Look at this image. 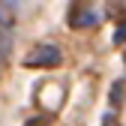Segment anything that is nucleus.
Masks as SVG:
<instances>
[{"mask_svg":"<svg viewBox=\"0 0 126 126\" xmlns=\"http://www.w3.org/2000/svg\"><path fill=\"white\" fill-rule=\"evenodd\" d=\"M0 3H3V6H12V3H15V0H0Z\"/></svg>","mask_w":126,"mask_h":126,"instance_id":"7","label":"nucleus"},{"mask_svg":"<svg viewBox=\"0 0 126 126\" xmlns=\"http://www.w3.org/2000/svg\"><path fill=\"white\" fill-rule=\"evenodd\" d=\"M66 21L72 24V27H87V24H93L96 21V15H93L81 0H75V3L69 6V12H66Z\"/></svg>","mask_w":126,"mask_h":126,"instance_id":"2","label":"nucleus"},{"mask_svg":"<svg viewBox=\"0 0 126 126\" xmlns=\"http://www.w3.org/2000/svg\"><path fill=\"white\" fill-rule=\"evenodd\" d=\"M123 93H126V84H123V81L111 87V105H120V102H123Z\"/></svg>","mask_w":126,"mask_h":126,"instance_id":"3","label":"nucleus"},{"mask_svg":"<svg viewBox=\"0 0 126 126\" xmlns=\"http://www.w3.org/2000/svg\"><path fill=\"white\" fill-rule=\"evenodd\" d=\"M9 24H12V15H9L3 6H0V27H9Z\"/></svg>","mask_w":126,"mask_h":126,"instance_id":"4","label":"nucleus"},{"mask_svg":"<svg viewBox=\"0 0 126 126\" xmlns=\"http://www.w3.org/2000/svg\"><path fill=\"white\" fill-rule=\"evenodd\" d=\"M102 126H117V123H114V117H111V114H105V117H102Z\"/></svg>","mask_w":126,"mask_h":126,"instance_id":"6","label":"nucleus"},{"mask_svg":"<svg viewBox=\"0 0 126 126\" xmlns=\"http://www.w3.org/2000/svg\"><path fill=\"white\" fill-rule=\"evenodd\" d=\"M60 63V51L54 45H39V48L27 57V66H57Z\"/></svg>","mask_w":126,"mask_h":126,"instance_id":"1","label":"nucleus"},{"mask_svg":"<svg viewBox=\"0 0 126 126\" xmlns=\"http://www.w3.org/2000/svg\"><path fill=\"white\" fill-rule=\"evenodd\" d=\"M114 42H126V24H123L117 33H114Z\"/></svg>","mask_w":126,"mask_h":126,"instance_id":"5","label":"nucleus"}]
</instances>
